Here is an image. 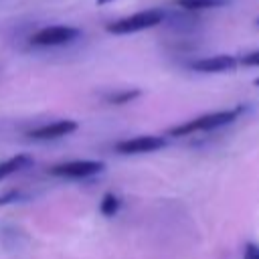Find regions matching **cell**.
Masks as SVG:
<instances>
[{"mask_svg":"<svg viewBox=\"0 0 259 259\" xmlns=\"http://www.w3.org/2000/svg\"><path fill=\"white\" fill-rule=\"evenodd\" d=\"M243 109L245 107L239 105V107H233V109H221V111H210V113L198 115V117H194L190 121H184L180 125L170 127L168 130V136L182 138V136H188V134H194V132H210V130L229 125V123H233L243 113Z\"/></svg>","mask_w":259,"mask_h":259,"instance_id":"obj_1","label":"cell"},{"mask_svg":"<svg viewBox=\"0 0 259 259\" xmlns=\"http://www.w3.org/2000/svg\"><path fill=\"white\" fill-rule=\"evenodd\" d=\"M164 18H166V14L162 8H148V10L136 12L132 16L119 18L115 22H109L105 26V30L111 34H132V32H140L146 28H154V26L162 24Z\"/></svg>","mask_w":259,"mask_h":259,"instance_id":"obj_2","label":"cell"},{"mask_svg":"<svg viewBox=\"0 0 259 259\" xmlns=\"http://www.w3.org/2000/svg\"><path fill=\"white\" fill-rule=\"evenodd\" d=\"M81 36V30L69 24H53V26H45L40 30H36L30 36V45L32 47H61V45H69L73 40H77Z\"/></svg>","mask_w":259,"mask_h":259,"instance_id":"obj_3","label":"cell"},{"mask_svg":"<svg viewBox=\"0 0 259 259\" xmlns=\"http://www.w3.org/2000/svg\"><path fill=\"white\" fill-rule=\"evenodd\" d=\"M105 164L99 160H69V162H59L49 168L51 176L57 178H89L99 172H103Z\"/></svg>","mask_w":259,"mask_h":259,"instance_id":"obj_4","label":"cell"},{"mask_svg":"<svg viewBox=\"0 0 259 259\" xmlns=\"http://www.w3.org/2000/svg\"><path fill=\"white\" fill-rule=\"evenodd\" d=\"M164 146H166V140L162 136H136V138L117 142L113 148L117 154H148V152L162 150Z\"/></svg>","mask_w":259,"mask_h":259,"instance_id":"obj_5","label":"cell"},{"mask_svg":"<svg viewBox=\"0 0 259 259\" xmlns=\"http://www.w3.org/2000/svg\"><path fill=\"white\" fill-rule=\"evenodd\" d=\"M239 59H235L233 55H212V57H202L192 61L188 67L196 73H227L237 69Z\"/></svg>","mask_w":259,"mask_h":259,"instance_id":"obj_6","label":"cell"},{"mask_svg":"<svg viewBox=\"0 0 259 259\" xmlns=\"http://www.w3.org/2000/svg\"><path fill=\"white\" fill-rule=\"evenodd\" d=\"M77 127H79V123L75 119H59V121H53L47 125H38V127L30 130L26 136L32 140H57V138L73 134Z\"/></svg>","mask_w":259,"mask_h":259,"instance_id":"obj_7","label":"cell"},{"mask_svg":"<svg viewBox=\"0 0 259 259\" xmlns=\"http://www.w3.org/2000/svg\"><path fill=\"white\" fill-rule=\"evenodd\" d=\"M30 162H32V158L28 154H16V156H10V158L2 160L0 162V180L10 176V174H14V172H18V170H22Z\"/></svg>","mask_w":259,"mask_h":259,"instance_id":"obj_8","label":"cell"},{"mask_svg":"<svg viewBox=\"0 0 259 259\" xmlns=\"http://www.w3.org/2000/svg\"><path fill=\"white\" fill-rule=\"evenodd\" d=\"M231 0H174V4L182 10L188 12H198V10H210V8H221L227 6Z\"/></svg>","mask_w":259,"mask_h":259,"instance_id":"obj_9","label":"cell"},{"mask_svg":"<svg viewBox=\"0 0 259 259\" xmlns=\"http://www.w3.org/2000/svg\"><path fill=\"white\" fill-rule=\"evenodd\" d=\"M119 206H121V200H119V196L113 194V192H105L103 198H101V202H99V210H101L103 217H113V214H117Z\"/></svg>","mask_w":259,"mask_h":259,"instance_id":"obj_10","label":"cell"},{"mask_svg":"<svg viewBox=\"0 0 259 259\" xmlns=\"http://www.w3.org/2000/svg\"><path fill=\"white\" fill-rule=\"evenodd\" d=\"M140 95H142L140 89H125V91H119V93H111L107 97V101L113 103V105H123V103H130L132 99H136Z\"/></svg>","mask_w":259,"mask_h":259,"instance_id":"obj_11","label":"cell"},{"mask_svg":"<svg viewBox=\"0 0 259 259\" xmlns=\"http://www.w3.org/2000/svg\"><path fill=\"white\" fill-rule=\"evenodd\" d=\"M241 65H247V67H259V51H253V53H247L239 59Z\"/></svg>","mask_w":259,"mask_h":259,"instance_id":"obj_12","label":"cell"},{"mask_svg":"<svg viewBox=\"0 0 259 259\" xmlns=\"http://www.w3.org/2000/svg\"><path fill=\"white\" fill-rule=\"evenodd\" d=\"M243 259H259V247L253 245V243H247L245 245V255Z\"/></svg>","mask_w":259,"mask_h":259,"instance_id":"obj_13","label":"cell"},{"mask_svg":"<svg viewBox=\"0 0 259 259\" xmlns=\"http://www.w3.org/2000/svg\"><path fill=\"white\" fill-rule=\"evenodd\" d=\"M18 198H20V192H16V190L6 192V194L0 196V206H2V204H10V202H16Z\"/></svg>","mask_w":259,"mask_h":259,"instance_id":"obj_14","label":"cell"},{"mask_svg":"<svg viewBox=\"0 0 259 259\" xmlns=\"http://www.w3.org/2000/svg\"><path fill=\"white\" fill-rule=\"evenodd\" d=\"M109 2H113V0H97V4H99V6H103V4H109Z\"/></svg>","mask_w":259,"mask_h":259,"instance_id":"obj_15","label":"cell"},{"mask_svg":"<svg viewBox=\"0 0 259 259\" xmlns=\"http://www.w3.org/2000/svg\"><path fill=\"white\" fill-rule=\"evenodd\" d=\"M253 83H255V85H257V87H259V77H257V79H255V81H253Z\"/></svg>","mask_w":259,"mask_h":259,"instance_id":"obj_16","label":"cell"},{"mask_svg":"<svg viewBox=\"0 0 259 259\" xmlns=\"http://www.w3.org/2000/svg\"><path fill=\"white\" fill-rule=\"evenodd\" d=\"M255 24H257V26H259V18H257V20H255Z\"/></svg>","mask_w":259,"mask_h":259,"instance_id":"obj_17","label":"cell"}]
</instances>
